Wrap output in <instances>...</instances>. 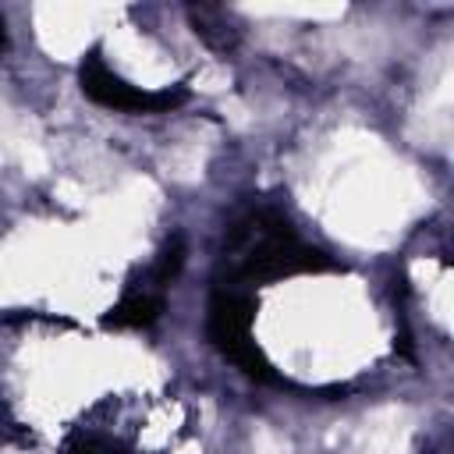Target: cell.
Wrapping results in <instances>:
<instances>
[{
  "label": "cell",
  "mask_w": 454,
  "mask_h": 454,
  "mask_svg": "<svg viewBox=\"0 0 454 454\" xmlns=\"http://www.w3.org/2000/svg\"><path fill=\"white\" fill-rule=\"evenodd\" d=\"M326 270H333V262L319 248L298 241L287 216H280L277 209H248L223 234L220 277L227 273V284L216 287L241 291V284H273L284 277Z\"/></svg>",
  "instance_id": "cell-1"
},
{
  "label": "cell",
  "mask_w": 454,
  "mask_h": 454,
  "mask_svg": "<svg viewBox=\"0 0 454 454\" xmlns=\"http://www.w3.org/2000/svg\"><path fill=\"white\" fill-rule=\"evenodd\" d=\"M252 319H255V301L245 291L216 287L213 298H209V309H206V337L245 376H252V380H273L270 358L252 340Z\"/></svg>",
  "instance_id": "cell-2"
},
{
  "label": "cell",
  "mask_w": 454,
  "mask_h": 454,
  "mask_svg": "<svg viewBox=\"0 0 454 454\" xmlns=\"http://www.w3.org/2000/svg\"><path fill=\"white\" fill-rule=\"evenodd\" d=\"M78 82H82V92L106 106V110H121V114H167L174 106H181L188 99L184 89H160V92H149V89H138L131 82H124L121 74H114L103 60V50L92 46L82 64H78Z\"/></svg>",
  "instance_id": "cell-3"
},
{
  "label": "cell",
  "mask_w": 454,
  "mask_h": 454,
  "mask_svg": "<svg viewBox=\"0 0 454 454\" xmlns=\"http://www.w3.org/2000/svg\"><path fill=\"white\" fill-rule=\"evenodd\" d=\"M163 312V294L156 291H145V287H128L124 298L103 316V326H114V330H142V326H153Z\"/></svg>",
  "instance_id": "cell-4"
},
{
  "label": "cell",
  "mask_w": 454,
  "mask_h": 454,
  "mask_svg": "<svg viewBox=\"0 0 454 454\" xmlns=\"http://www.w3.org/2000/svg\"><path fill=\"white\" fill-rule=\"evenodd\" d=\"M188 21H192V28H195V35L206 43V46H213V50H220V53H227V50H234L238 46V25H234V18L223 11V7H209V4H192L188 7Z\"/></svg>",
  "instance_id": "cell-5"
},
{
  "label": "cell",
  "mask_w": 454,
  "mask_h": 454,
  "mask_svg": "<svg viewBox=\"0 0 454 454\" xmlns=\"http://www.w3.org/2000/svg\"><path fill=\"white\" fill-rule=\"evenodd\" d=\"M181 266H184V238H181V234H174V238L156 252L153 266L145 270V284H138V287L163 294V287L177 277V270H181Z\"/></svg>",
  "instance_id": "cell-6"
},
{
  "label": "cell",
  "mask_w": 454,
  "mask_h": 454,
  "mask_svg": "<svg viewBox=\"0 0 454 454\" xmlns=\"http://www.w3.org/2000/svg\"><path fill=\"white\" fill-rule=\"evenodd\" d=\"M64 454H128V450L121 443L106 440V436H74L64 447Z\"/></svg>",
  "instance_id": "cell-7"
},
{
  "label": "cell",
  "mask_w": 454,
  "mask_h": 454,
  "mask_svg": "<svg viewBox=\"0 0 454 454\" xmlns=\"http://www.w3.org/2000/svg\"><path fill=\"white\" fill-rule=\"evenodd\" d=\"M7 50V25H4V18H0V53Z\"/></svg>",
  "instance_id": "cell-8"
}]
</instances>
